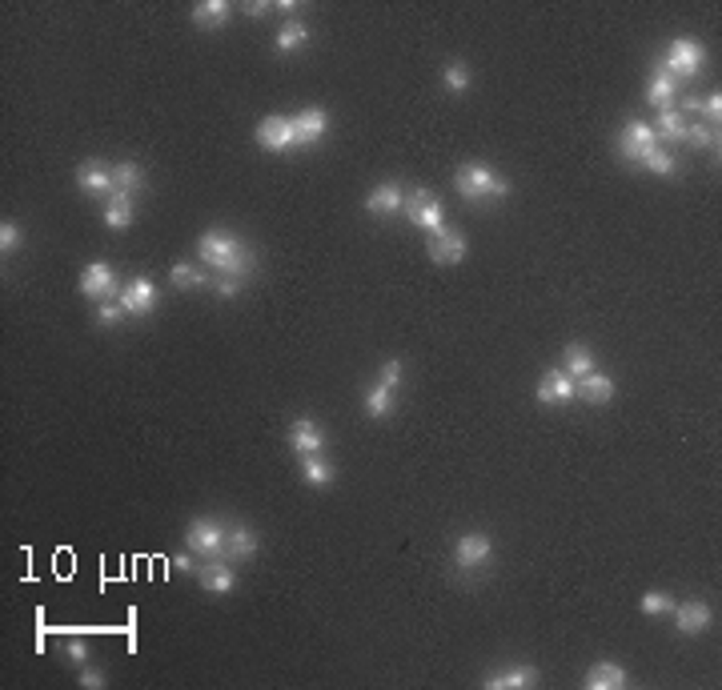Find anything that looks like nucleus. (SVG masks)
<instances>
[{
  "mask_svg": "<svg viewBox=\"0 0 722 690\" xmlns=\"http://www.w3.org/2000/svg\"><path fill=\"white\" fill-rule=\"evenodd\" d=\"M197 257L205 265H213L221 277H249V269H253V257H249V249L241 245L237 237H229V233L221 229H209L197 237Z\"/></svg>",
  "mask_w": 722,
  "mask_h": 690,
  "instance_id": "f257e3e1",
  "label": "nucleus"
},
{
  "mask_svg": "<svg viewBox=\"0 0 722 690\" xmlns=\"http://www.w3.org/2000/svg\"><path fill=\"white\" fill-rule=\"evenodd\" d=\"M454 189L457 197H465L470 205H481V201H497L510 193V181L502 173H494L489 165H462L454 173Z\"/></svg>",
  "mask_w": 722,
  "mask_h": 690,
  "instance_id": "f03ea898",
  "label": "nucleus"
},
{
  "mask_svg": "<svg viewBox=\"0 0 722 690\" xmlns=\"http://www.w3.org/2000/svg\"><path fill=\"white\" fill-rule=\"evenodd\" d=\"M401 213H406L409 225L422 229V233H438L441 225H446V209H441V201L433 189H414L406 197V205H401Z\"/></svg>",
  "mask_w": 722,
  "mask_h": 690,
  "instance_id": "7ed1b4c3",
  "label": "nucleus"
},
{
  "mask_svg": "<svg viewBox=\"0 0 722 690\" xmlns=\"http://www.w3.org/2000/svg\"><path fill=\"white\" fill-rule=\"evenodd\" d=\"M702 61H706L702 45H698V40H690V37H678V40H670V45H666V56L658 64H662V69L682 85V80H690L698 69H702Z\"/></svg>",
  "mask_w": 722,
  "mask_h": 690,
  "instance_id": "20e7f679",
  "label": "nucleus"
},
{
  "mask_svg": "<svg viewBox=\"0 0 722 690\" xmlns=\"http://www.w3.org/2000/svg\"><path fill=\"white\" fill-rule=\"evenodd\" d=\"M185 546L201 558H217L225 550V526L217 518H193L185 526Z\"/></svg>",
  "mask_w": 722,
  "mask_h": 690,
  "instance_id": "39448f33",
  "label": "nucleus"
},
{
  "mask_svg": "<svg viewBox=\"0 0 722 690\" xmlns=\"http://www.w3.org/2000/svg\"><path fill=\"white\" fill-rule=\"evenodd\" d=\"M489 558H494V538L481 534V530H470V534H462L454 542V562L462 570H478V566H486Z\"/></svg>",
  "mask_w": 722,
  "mask_h": 690,
  "instance_id": "423d86ee",
  "label": "nucleus"
},
{
  "mask_svg": "<svg viewBox=\"0 0 722 690\" xmlns=\"http://www.w3.org/2000/svg\"><path fill=\"white\" fill-rule=\"evenodd\" d=\"M650 149H658V133L646 125V120H630V125L622 128V136H618V152H622L626 160H634V165H642V157H646Z\"/></svg>",
  "mask_w": 722,
  "mask_h": 690,
  "instance_id": "0eeeda50",
  "label": "nucleus"
},
{
  "mask_svg": "<svg viewBox=\"0 0 722 690\" xmlns=\"http://www.w3.org/2000/svg\"><path fill=\"white\" fill-rule=\"evenodd\" d=\"M257 144L269 152H285L293 149V117H261L253 128Z\"/></svg>",
  "mask_w": 722,
  "mask_h": 690,
  "instance_id": "6e6552de",
  "label": "nucleus"
},
{
  "mask_svg": "<svg viewBox=\"0 0 722 690\" xmlns=\"http://www.w3.org/2000/svg\"><path fill=\"white\" fill-rule=\"evenodd\" d=\"M574 393H578V382L566 369H546L542 382H537V401L542 406H570Z\"/></svg>",
  "mask_w": 722,
  "mask_h": 690,
  "instance_id": "1a4fd4ad",
  "label": "nucleus"
},
{
  "mask_svg": "<svg viewBox=\"0 0 722 690\" xmlns=\"http://www.w3.org/2000/svg\"><path fill=\"white\" fill-rule=\"evenodd\" d=\"M325 133H329V112L317 109V104H309V109H301L293 117V144H317Z\"/></svg>",
  "mask_w": 722,
  "mask_h": 690,
  "instance_id": "9d476101",
  "label": "nucleus"
},
{
  "mask_svg": "<svg viewBox=\"0 0 722 690\" xmlns=\"http://www.w3.org/2000/svg\"><path fill=\"white\" fill-rule=\"evenodd\" d=\"M80 293L93 297V301H109L117 293V277H112V265L93 261L85 273H80Z\"/></svg>",
  "mask_w": 722,
  "mask_h": 690,
  "instance_id": "9b49d317",
  "label": "nucleus"
},
{
  "mask_svg": "<svg viewBox=\"0 0 722 690\" xmlns=\"http://www.w3.org/2000/svg\"><path fill=\"white\" fill-rule=\"evenodd\" d=\"M152 301H157V289H152L149 277H133L125 289H120V305H125L128 317H144V313H152Z\"/></svg>",
  "mask_w": 722,
  "mask_h": 690,
  "instance_id": "f8f14e48",
  "label": "nucleus"
},
{
  "mask_svg": "<svg viewBox=\"0 0 722 690\" xmlns=\"http://www.w3.org/2000/svg\"><path fill=\"white\" fill-rule=\"evenodd\" d=\"M670 614H674V622H678V634H702L706 626H710V618H714L710 606H706L702 598H686L682 606L674 602Z\"/></svg>",
  "mask_w": 722,
  "mask_h": 690,
  "instance_id": "ddd939ff",
  "label": "nucleus"
},
{
  "mask_svg": "<svg viewBox=\"0 0 722 690\" xmlns=\"http://www.w3.org/2000/svg\"><path fill=\"white\" fill-rule=\"evenodd\" d=\"M430 257H433L438 265H457V261L465 257V237L441 225L438 233H430Z\"/></svg>",
  "mask_w": 722,
  "mask_h": 690,
  "instance_id": "4468645a",
  "label": "nucleus"
},
{
  "mask_svg": "<svg viewBox=\"0 0 722 690\" xmlns=\"http://www.w3.org/2000/svg\"><path fill=\"white\" fill-rule=\"evenodd\" d=\"M321 446H325V433H321L317 422H309V417H297L293 425H289V449L293 454H321Z\"/></svg>",
  "mask_w": 722,
  "mask_h": 690,
  "instance_id": "2eb2a0df",
  "label": "nucleus"
},
{
  "mask_svg": "<svg viewBox=\"0 0 722 690\" xmlns=\"http://www.w3.org/2000/svg\"><path fill=\"white\" fill-rule=\"evenodd\" d=\"M77 185L88 193V197H104V193L112 197V168H104L101 160H85V165L77 168Z\"/></svg>",
  "mask_w": 722,
  "mask_h": 690,
  "instance_id": "dca6fc26",
  "label": "nucleus"
},
{
  "mask_svg": "<svg viewBox=\"0 0 722 690\" xmlns=\"http://www.w3.org/2000/svg\"><path fill=\"white\" fill-rule=\"evenodd\" d=\"M486 686L489 690H529V686H537V666L521 662V666H510V670H502V674H489Z\"/></svg>",
  "mask_w": 722,
  "mask_h": 690,
  "instance_id": "f3484780",
  "label": "nucleus"
},
{
  "mask_svg": "<svg viewBox=\"0 0 722 690\" xmlns=\"http://www.w3.org/2000/svg\"><path fill=\"white\" fill-rule=\"evenodd\" d=\"M221 554H229L233 562L253 558V554H257V534H253V526L237 522L233 530H225V550H221Z\"/></svg>",
  "mask_w": 722,
  "mask_h": 690,
  "instance_id": "a211bd4d",
  "label": "nucleus"
},
{
  "mask_svg": "<svg viewBox=\"0 0 722 690\" xmlns=\"http://www.w3.org/2000/svg\"><path fill=\"white\" fill-rule=\"evenodd\" d=\"M678 80L670 77V72L658 64L654 72H650V80H646V101L654 104V109H666V104H674V96H678Z\"/></svg>",
  "mask_w": 722,
  "mask_h": 690,
  "instance_id": "6ab92c4d",
  "label": "nucleus"
},
{
  "mask_svg": "<svg viewBox=\"0 0 722 690\" xmlns=\"http://www.w3.org/2000/svg\"><path fill=\"white\" fill-rule=\"evenodd\" d=\"M626 670L618 662H610V658H602V662L590 666V674H586V686L590 690H622L626 686Z\"/></svg>",
  "mask_w": 722,
  "mask_h": 690,
  "instance_id": "aec40b11",
  "label": "nucleus"
},
{
  "mask_svg": "<svg viewBox=\"0 0 722 690\" xmlns=\"http://www.w3.org/2000/svg\"><path fill=\"white\" fill-rule=\"evenodd\" d=\"M197 578H201V586L213 590V594H229L233 586H237V570H233L229 562H205V566L197 570Z\"/></svg>",
  "mask_w": 722,
  "mask_h": 690,
  "instance_id": "412c9836",
  "label": "nucleus"
},
{
  "mask_svg": "<svg viewBox=\"0 0 722 690\" xmlns=\"http://www.w3.org/2000/svg\"><path fill=\"white\" fill-rule=\"evenodd\" d=\"M578 393H582L590 406H606L614 398V377H606L602 369H590L586 377H578Z\"/></svg>",
  "mask_w": 722,
  "mask_h": 690,
  "instance_id": "4be33fe9",
  "label": "nucleus"
},
{
  "mask_svg": "<svg viewBox=\"0 0 722 690\" xmlns=\"http://www.w3.org/2000/svg\"><path fill=\"white\" fill-rule=\"evenodd\" d=\"M401 205H406V197H401V185H393V181L377 185V189L365 197V209L369 213H377V217H393Z\"/></svg>",
  "mask_w": 722,
  "mask_h": 690,
  "instance_id": "5701e85b",
  "label": "nucleus"
},
{
  "mask_svg": "<svg viewBox=\"0 0 722 690\" xmlns=\"http://www.w3.org/2000/svg\"><path fill=\"white\" fill-rule=\"evenodd\" d=\"M133 221H136L133 193H112L109 205H104V225H109V229H128Z\"/></svg>",
  "mask_w": 722,
  "mask_h": 690,
  "instance_id": "b1692460",
  "label": "nucleus"
},
{
  "mask_svg": "<svg viewBox=\"0 0 722 690\" xmlns=\"http://www.w3.org/2000/svg\"><path fill=\"white\" fill-rule=\"evenodd\" d=\"M305 40H309V24L297 21V16H289V21L277 29V48L281 53H297V48H305Z\"/></svg>",
  "mask_w": 722,
  "mask_h": 690,
  "instance_id": "393cba45",
  "label": "nucleus"
},
{
  "mask_svg": "<svg viewBox=\"0 0 722 690\" xmlns=\"http://www.w3.org/2000/svg\"><path fill=\"white\" fill-rule=\"evenodd\" d=\"M144 181V168L136 165V160H120V165H112V193H136Z\"/></svg>",
  "mask_w": 722,
  "mask_h": 690,
  "instance_id": "a878e982",
  "label": "nucleus"
},
{
  "mask_svg": "<svg viewBox=\"0 0 722 690\" xmlns=\"http://www.w3.org/2000/svg\"><path fill=\"white\" fill-rule=\"evenodd\" d=\"M658 136H666V141H686V117H682L674 104H666V109H658Z\"/></svg>",
  "mask_w": 722,
  "mask_h": 690,
  "instance_id": "bb28decb",
  "label": "nucleus"
},
{
  "mask_svg": "<svg viewBox=\"0 0 722 690\" xmlns=\"http://www.w3.org/2000/svg\"><path fill=\"white\" fill-rule=\"evenodd\" d=\"M301 478L309 481V486H333V465H329L321 454H305L301 457Z\"/></svg>",
  "mask_w": 722,
  "mask_h": 690,
  "instance_id": "cd10ccee",
  "label": "nucleus"
},
{
  "mask_svg": "<svg viewBox=\"0 0 722 690\" xmlns=\"http://www.w3.org/2000/svg\"><path fill=\"white\" fill-rule=\"evenodd\" d=\"M193 21H197L201 29H221V24L229 21V4H225V0H201V4L193 8Z\"/></svg>",
  "mask_w": 722,
  "mask_h": 690,
  "instance_id": "c85d7f7f",
  "label": "nucleus"
},
{
  "mask_svg": "<svg viewBox=\"0 0 722 690\" xmlns=\"http://www.w3.org/2000/svg\"><path fill=\"white\" fill-rule=\"evenodd\" d=\"M590 369H594V353L586 349L582 341H570V345H566V374L578 382V377H586Z\"/></svg>",
  "mask_w": 722,
  "mask_h": 690,
  "instance_id": "c756f323",
  "label": "nucleus"
},
{
  "mask_svg": "<svg viewBox=\"0 0 722 690\" xmlns=\"http://www.w3.org/2000/svg\"><path fill=\"white\" fill-rule=\"evenodd\" d=\"M686 141L694 144V149H718V125L694 120V125H686Z\"/></svg>",
  "mask_w": 722,
  "mask_h": 690,
  "instance_id": "7c9ffc66",
  "label": "nucleus"
},
{
  "mask_svg": "<svg viewBox=\"0 0 722 690\" xmlns=\"http://www.w3.org/2000/svg\"><path fill=\"white\" fill-rule=\"evenodd\" d=\"M393 409V390H385L382 382L373 385V390H365V414L369 417H390Z\"/></svg>",
  "mask_w": 722,
  "mask_h": 690,
  "instance_id": "2f4dec72",
  "label": "nucleus"
},
{
  "mask_svg": "<svg viewBox=\"0 0 722 690\" xmlns=\"http://www.w3.org/2000/svg\"><path fill=\"white\" fill-rule=\"evenodd\" d=\"M642 168H650V173H658V177H670L674 168H678V160H674V152H666V149H650L646 157H642Z\"/></svg>",
  "mask_w": 722,
  "mask_h": 690,
  "instance_id": "473e14b6",
  "label": "nucleus"
},
{
  "mask_svg": "<svg viewBox=\"0 0 722 690\" xmlns=\"http://www.w3.org/2000/svg\"><path fill=\"white\" fill-rule=\"evenodd\" d=\"M173 285L176 289H197V285H209V277L197 269V265L181 261V265H173Z\"/></svg>",
  "mask_w": 722,
  "mask_h": 690,
  "instance_id": "72a5a7b5",
  "label": "nucleus"
},
{
  "mask_svg": "<svg viewBox=\"0 0 722 690\" xmlns=\"http://www.w3.org/2000/svg\"><path fill=\"white\" fill-rule=\"evenodd\" d=\"M642 614H670L674 610V598L666 590H650V594H642Z\"/></svg>",
  "mask_w": 722,
  "mask_h": 690,
  "instance_id": "f704fd0d",
  "label": "nucleus"
},
{
  "mask_svg": "<svg viewBox=\"0 0 722 690\" xmlns=\"http://www.w3.org/2000/svg\"><path fill=\"white\" fill-rule=\"evenodd\" d=\"M446 88L454 96H462L465 88H470V69H465L462 61H454V64H446Z\"/></svg>",
  "mask_w": 722,
  "mask_h": 690,
  "instance_id": "c9c22d12",
  "label": "nucleus"
},
{
  "mask_svg": "<svg viewBox=\"0 0 722 690\" xmlns=\"http://www.w3.org/2000/svg\"><path fill=\"white\" fill-rule=\"evenodd\" d=\"M120 317H128V313H125V305H112V301H101V305H96V325H104V329H109V325H117V321Z\"/></svg>",
  "mask_w": 722,
  "mask_h": 690,
  "instance_id": "e433bc0d",
  "label": "nucleus"
},
{
  "mask_svg": "<svg viewBox=\"0 0 722 690\" xmlns=\"http://www.w3.org/2000/svg\"><path fill=\"white\" fill-rule=\"evenodd\" d=\"M16 249H21V229H16L12 221H4V225H0V253L12 257Z\"/></svg>",
  "mask_w": 722,
  "mask_h": 690,
  "instance_id": "4c0bfd02",
  "label": "nucleus"
},
{
  "mask_svg": "<svg viewBox=\"0 0 722 690\" xmlns=\"http://www.w3.org/2000/svg\"><path fill=\"white\" fill-rule=\"evenodd\" d=\"M377 377H382L385 390H398V385H401V361H385L382 374H377Z\"/></svg>",
  "mask_w": 722,
  "mask_h": 690,
  "instance_id": "58836bf2",
  "label": "nucleus"
},
{
  "mask_svg": "<svg viewBox=\"0 0 722 690\" xmlns=\"http://www.w3.org/2000/svg\"><path fill=\"white\" fill-rule=\"evenodd\" d=\"M64 654H69L72 662H88V646H85V638H69V642H64Z\"/></svg>",
  "mask_w": 722,
  "mask_h": 690,
  "instance_id": "ea45409f",
  "label": "nucleus"
},
{
  "mask_svg": "<svg viewBox=\"0 0 722 690\" xmlns=\"http://www.w3.org/2000/svg\"><path fill=\"white\" fill-rule=\"evenodd\" d=\"M702 112H706V120H710V125H718V117H722V96H718V93L706 96V101H702Z\"/></svg>",
  "mask_w": 722,
  "mask_h": 690,
  "instance_id": "a19ab883",
  "label": "nucleus"
},
{
  "mask_svg": "<svg viewBox=\"0 0 722 690\" xmlns=\"http://www.w3.org/2000/svg\"><path fill=\"white\" fill-rule=\"evenodd\" d=\"M213 289H217L221 297H237V293H241V281H237V277H217Z\"/></svg>",
  "mask_w": 722,
  "mask_h": 690,
  "instance_id": "79ce46f5",
  "label": "nucleus"
},
{
  "mask_svg": "<svg viewBox=\"0 0 722 690\" xmlns=\"http://www.w3.org/2000/svg\"><path fill=\"white\" fill-rule=\"evenodd\" d=\"M173 570H176V574H197V566H193V550L176 554V558H173Z\"/></svg>",
  "mask_w": 722,
  "mask_h": 690,
  "instance_id": "37998d69",
  "label": "nucleus"
},
{
  "mask_svg": "<svg viewBox=\"0 0 722 690\" xmlns=\"http://www.w3.org/2000/svg\"><path fill=\"white\" fill-rule=\"evenodd\" d=\"M80 682H85L88 690H101V686H104V674H96V670H80Z\"/></svg>",
  "mask_w": 722,
  "mask_h": 690,
  "instance_id": "c03bdc74",
  "label": "nucleus"
},
{
  "mask_svg": "<svg viewBox=\"0 0 722 690\" xmlns=\"http://www.w3.org/2000/svg\"><path fill=\"white\" fill-rule=\"evenodd\" d=\"M245 12H249V16H265V12H269V4H261V0H249Z\"/></svg>",
  "mask_w": 722,
  "mask_h": 690,
  "instance_id": "a18cd8bd",
  "label": "nucleus"
}]
</instances>
